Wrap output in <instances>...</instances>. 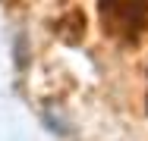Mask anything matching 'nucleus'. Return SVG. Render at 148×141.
Segmentation results:
<instances>
[{
  "label": "nucleus",
  "instance_id": "nucleus-1",
  "mask_svg": "<svg viewBox=\"0 0 148 141\" xmlns=\"http://www.w3.org/2000/svg\"><path fill=\"white\" fill-rule=\"evenodd\" d=\"M148 19V0H101V22L117 38H136Z\"/></svg>",
  "mask_w": 148,
  "mask_h": 141
}]
</instances>
